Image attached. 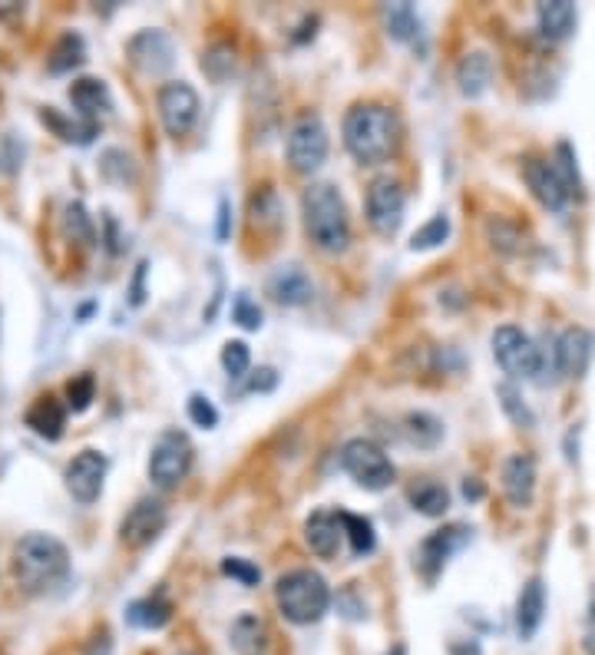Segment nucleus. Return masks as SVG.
Listing matches in <instances>:
<instances>
[{
    "label": "nucleus",
    "mask_w": 595,
    "mask_h": 655,
    "mask_svg": "<svg viewBox=\"0 0 595 655\" xmlns=\"http://www.w3.org/2000/svg\"><path fill=\"white\" fill-rule=\"evenodd\" d=\"M404 205H407V195H404V186L391 176L384 179H374L371 189H368V223L378 236L391 239L397 236L401 223H404Z\"/></svg>",
    "instance_id": "obj_10"
},
{
    "label": "nucleus",
    "mask_w": 595,
    "mask_h": 655,
    "mask_svg": "<svg viewBox=\"0 0 595 655\" xmlns=\"http://www.w3.org/2000/svg\"><path fill=\"white\" fill-rule=\"evenodd\" d=\"M169 523V513H166V503L163 500H153V497H143L136 500V507L123 516L119 523V539H123L130 550H143L150 546Z\"/></svg>",
    "instance_id": "obj_11"
},
{
    "label": "nucleus",
    "mask_w": 595,
    "mask_h": 655,
    "mask_svg": "<svg viewBox=\"0 0 595 655\" xmlns=\"http://www.w3.org/2000/svg\"><path fill=\"white\" fill-rule=\"evenodd\" d=\"M275 606L295 626H314L331 609V590L314 570H291L275 583Z\"/></svg>",
    "instance_id": "obj_4"
},
{
    "label": "nucleus",
    "mask_w": 595,
    "mask_h": 655,
    "mask_svg": "<svg viewBox=\"0 0 595 655\" xmlns=\"http://www.w3.org/2000/svg\"><path fill=\"white\" fill-rule=\"evenodd\" d=\"M469 533L463 523H453V526H443L437 533H430L424 543H420V553H417V567L427 580H437L443 573V567L450 563L453 553H460L463 546L469 543Z\"/></svg>",
    "instance_id": "obj_12"
},
{
    "label": "nucleus",
    "mask_w": 595,
    "mask_h": 655,
    "mask_svg": "<svg viewBox=\"0 0 595 655\" xmlns=\"http://www.w3.org/2000/svg\"><path fill=\"white\" fill-rule=\"evenodd\" d=\"M130 60L136 63V70L159 76L172 67V40L163 31H143L127 44Z\"/></svg>",
    "instance_id": "obj_17"
},
{
    "label": "nucleus",
    "mask_w": 595,
    "mask_h": 655,
    "mask_svg": "<svg viewBox=\"0 0 595 655\" xmlns=\"http://www.w3.org/2000/svg\"><path fill=\"white\" fill-rule=\"evenodd\" d=\"M231 318H235L238 327H246V332H259V327L265 324V321H262V308H259L246 291H242V295H235Z\"/></svg>",
    "instance_id": "obj_39"
},
{
    "label": "nucleus",
    "mask_w": 595,
    "mask_h": 655,
    "mask_svg": "<svg viewBox=\"0 0 595 655\" xmlns=\"http://www.w3.org/2000/svg\"><path fill=\"white\" fill-rule=\"evenodd\" d=\"M337 520H341V529L350 543V553L354 557H368L374 546H378V536H374V526L371 520L357 516V513H347V510H337Z\"/></svg>",
    "instance_id": "obj_28"
},
{
    "label": "nucleus",
    "mask_w": 595,
    "mask_h": 655,
    "mask_svg": "<svg viewBox=\"0 0 595 655\" xmlns=\"http://www.w3.org/2000/svg\"><path fill=\"white\" fill-rule=\"evenodd\" d=\"M179 655H189V652H179Z\"/></svg>",
    "instance_id": "obj_51"
},
{
    "label": "nucleus",
    "mask_w": 595,
    "mask_h": 655,
    "mask_svg": "<svg viewBox=\"0 0 595 655\" xmlns=\"http://www.w3.org/2000/svg\"><path fill=\"white\" fill-rule=\"evenodd\" d=\"M285 156L288 166L301 176H311L324 166L328 159V130L314 114H305L291 123L288 140H285Z\"/></svg>",
    "instance_id": "obj_6"
},
{
    "label": "nucleus",
    "mask_w": 595,
    "mask_h": 655,
    "mask_svg": "<svg viewBox=\"0 0 595 655\" xmlns=\"http://www.w3.org/2000/svg\"><path fill=\"white\" fill-rule=\"evenodd\" d=\"M341 467L344 474L365 490H388L394 484V464L384 454L381 444H374L371 437H354L341 448Z\"/></svg>",
    "instance_id": "obj_5"
},
{
    "label": "nucleus",
    "mask_w": 595,
    "mask_h": 655,
    "mask_svg": "<svg viewBox=\"0 0 595 655\" xmlns=\"http://www.w3.org/2000/svg\"><path fill=\"white\" fill-rule=\"evenodd\" d=\"M407 497H410V507H414L417 513H424V516H443L447 507H450V493H447V487L437 484V480H424V484L410 487Z\"/></svg>",
    "instance_id": "obj_30"
},
{
    "label": "nucleus",
    "mask_w": 595,
    "mask_h": 655,
    "mask_svg": "<svg viewBox=\"0 0 595 655\" xmlns=\"http://www.w3.org/2000/svg\"><path fill=\"white\" fill-rule=\"evenodd\" d=\"M341 539H344V529H341L337 513H331V510H318V513L308 516V523H305V543L311 546V553H314V557H321V560L337 557Z\"/></svg>",
    "instance_id": "obj_20"
},
{
    "label": "nucleus",
    "mask_w": 595,
    "mask_h": 655,
    "mask_svg": "<svg viewBox=\"0 0 595 655\" xmlns=\"http://www.w3.org/2000/svg\"><path fill=\"white\" fill-rule=\"evenodd\" d=\"M156 106H159L163 130L169 136H176V140L186 136L195 127V120H199V93L186 80L163 83L159 96H156Z\"/></svg>",
    "instance_id": "obj_9"
},
{
    "label": "nucleus",
    "mask_w": 595,
    "mask_h": 655,
    "mask_svg": "<svg viewBox=\"0 0 595 655\" xmlns=\"http://www.w3.org/2000/svg\"><path fill=\"white\" fill-rule=\"evenodd\" d=\"M252 223L259 229H278L282 226V202L275 195V189H262L259 195H252Z\"/></svg>",
    "instance_id": "obj_32"
},
{
    "label": "nucleus",
    "mask_w": 595,
    "mask_h": 655,
    "mask_svg": "<svg viewBox=\"0 0 595 655\" xmlns=\"http://www.w3.org/2000/svg\"><path fill=\"white\" fill-rule=\"evenodd\" d=\"M99 172L109 182H133L136 179V163L127 150H106L99 159Z\"/></svg>",
    "instance_id": "obj_34"
},
{
    "label": "nucleus",
    "mask_w": 595,
    "mask_h": 655,
    "mask_svg": "<svg viewBox=\"0 0 595 655\" xmlns=\"http://www.w3.org/2000/svg\"><path fill=\"white\" fill-rule=\"evenodd\" d=\"M269 295L275 301L288 305V308H298V305H308L314 298V282L301 265H282L269 278Z\"/></svg>",
    "instance_id": "obj_19"
},
{
    "label": "nucleus",
    "mask_w": 595,
    "mask_h": 655,
    "mask_svg": "<svg viewBox=\"0 0 595 655\" xmlns=\"http://www.w3.org/2000/svg\"><path fill=\"white\" fill-rule=\"evenodd\" d=\"M490 80H493V60H490V53H484V50L463 53V60L456 63V83H460V93L466 99L484 96L490 90Z\"/></svg>",
    "instance_id": "obj_23"
},
{
    "label": "nucleus",
    "mask_w": 595,
    "mask_h": 655,
    "mask_svg": "<svg viewBox=\"0 0 595 655\" xmlns=\"http://www.w3.org/2000/svg\"><path fill=\"white\" fill-rule=\"evenodd\" d=\"M192 467V444L189 437L179 433V430H166L159 441L153 444V454H150V480L163 490L176 487L179 480H186Z\"/></svg>",
    "instance_id": "obj_8"
},
{
    "label": "nucleus",
    "mask_w": 595,
    "mask_h": 655,
    "mask_svg": "<svg viewBox=\"0 0 595 655\" xmlns=\"http://www.w3.org/2000/svg\"><path fill=\"white\" fill-rule=\"evenodd\" d=\"M228 642H231V648H235L238 655H262V652L269 648V626H265L259 616L246 612V616H238V619L231 622Z\"/></svg>",
    "instance_id": "obj_24"
},
{
    "label": "nucleus",
    "mask_w": 595,
    "mask_h": 655,
    "mask_svg": "<svg viewBox=\"0 0 595 655\" xmlns=\"http://www.w3.org/2000/svg\"><path fill=\"white\" fill-rule=\"evenodd\" d=\"M447 239H450V218H447V215H433L430 223H424V226L414 233L410 249H414V252H430V249H440Z\"/></svg>",
    "instance_id": "obj_33"
},
{
    "label": "nucleus",
    "mask_w": 595,
    "mask_h": 655,
    "mask_svg": "<svg viewBox=\"0 0 595 655\" xmlns=\"http://www.w3.org/2000/svg\"><path fill=\"white\" fill-rule=\"evenodd\" d=\"M503 493L510 500V507L526 510L533 507L536 497V461L529 454H510L503 461Z\"/></svg>",
    "instance_id": "obj_18"
},
{
    "label": "nucleus",
    "mask_w": 595,
    "mask_h": 655,
    "mask_svg": "<svg viewBox=\"0 0 595 655\" xmlns=\"http://www.w3.org/2000/svg\"><path fill=\"white\" fill-rule=\"evenodd\" d=\"M301 212H305V229L311 236V242L328 252V255H341L350 246V223H347V205L341 199V192L328 182H314L311 189H305L301 199Z\"/></svg>",
    "instance_id": "obj_3"
},
{
    "label": "nucleus",
    "mask_w": 595,
    "mask_h": 655,
    "mask_svg": "<svg viewBox=\"0 0 595 655\" xmlns=\"http://www.w3.org/2000/svg\"><path fill=\"white\" fill-rule=\"evenodd\" d=\"M552 166H556L559 179L566 182L569 195L582 192V179H579V166H575V153H572V146H569V143H559V146H556V159H552Z\"/></svg>",
    "instance_id": "obj_38"
},
{
    "label": "nucleus",
    "mask_w": 595,
    "mask_h": 655,
    "mask_svg": "<svg viewBox=\"0 0 595 655\" xmlns=\"http://www.w3.org/2000/svg\"><path fill=\"white\" fill-rule=\"evenodd\" d=\"M70 103H73V109H76L80 123L90 127V130H99V123L109 117V109H112L109 86H106L103 80H96V76H80V80H73V86H70Z\"/></svg>",
    "instance_id": "obj_14"
},
{
    "label": "nucleus",
    "mask_w": 595,
    "mask_h": 655,
    "mask_svg": "<svg viewBox=\"0 0 595 655\" xmlns=\"http://www.w3.org/2000/svg\"><path fill=\"white\" fill-rule=\"evenodd\" d=\"M404 433H407V441L414 448L433 451L443 441V420L433 417V414H427V410H410L404 417Z\"/></svg>",
    "instance_id": "obj_27"
},
{
    "label": "nucleus",
    "mask_w": 595,
    "mask_h": 655,
    "mask_svg": "<svg viewBox=\"0 0 595 655\" xmlns=\"http://www.w3.org/2000/svg\"><path fill=\"white\" fill-rule=\"evenodd\" d=\"M83 60H86V44H83V37L73 34V31H67V34L53 44L47 67H50V73H70V70H76Z\"/></svg>",
    "instance_id": "obj_29"
},
{
    "label": "nucleus",
    "mask_w": 595,
    "mask_h": 655,
    "mask_svg": "<svg viewBox=\"0 0 595 655\" xmlns=\"http://www.w3.org/2000/svg\"><path fill=\"white\" fill-rule=\"evenodd\" d=\"M67 233L76 236V239H93V229H90V218H86L83 205H67Z\"/></svg>",
    "instance_id": "obj_43"
},
{
    "label": "nucleus",
    "mask_w": 595,
    "mask_h": 655,
    "mask_svg": "<svg viewBox=\"0 0 595 655\" xmlns=\"http://www.w3.org/2000/svg\"><path fill=\"white\" fill-rule=\"evenodd\" d=\"M450 655H484V648L469 639V642H456V645H450Z\"/></svg>",
    "instance_id": "obj_48"
},
{
    "label": "nucleus",
    "mask_w": 595,
    "mask_h": 655,
    "mask_svg": "<svg viewBox=\"0 0 595 655\" xmlns=\"http://www.w3.org/2000/svg\"><path fill=\"white\" fill-rule=\"evenodd\" d=\"M202 70H205V76L215 80V83L228 80L231 70H235V50H231L228 44H215V47H209L205 57H202Z\"/></svg>",
    "instance_id": "obj_35"
},
{
    "label": "nucleus",
    "mask_w": 595,
    "mask_h": 655,
    "mask_svg": "<svg viewBox=\"0 0 595 655\" xmlns=\"http://www.w3.org/2000/svg\"><path fill=\"white\" fill-rule=\"evenodd\" d=\"M63 424H67V407L53 397V394H44L34 401V407L27 410V427L47 441H60L63 433Z\"/></svg>",
    "instance_id": "obj_25"
},
{
    "label": "nucleus",
    "mask_w": 595,
    "mask_h": 655,
    "mask_svg": "<svg viewBox=\"0 0 595 655\" xmlns=\"http://www.w3.org/2000/svg\"><path fill=\"white\" fill-rule=\"evenodd\" d=\"M146 262H140L136 265V278H133V305H143V298H146V291H143V278H146Z\"/></svg>",
    "instance_id": "obj_47"
},
{
    "label": "nucleus",
    "mask_w": 595,
    "mask_h": 655,
    "mask_svg": "<svg viewBox=\"0 0 595 655\" xmlns=\"http://www.w3.org/2000/svg\"><path fill=\"white\" fill-rule=\"evenodd\" d=\"M384 655H407V645H404V642H397V645H391Z\"/></svg>",
    "instance_id": "obj_50"
},
{
    "label": "nucleus",
    "mask_w": 595,
    "mask_h": 655,
    "mask_svg": "<svg viewBox=\"0 0 595 655\" xmlns=\"http://www.w3.org/2000/svg\"><path fill=\"white\" fill-rule=\"evenodd\" d=\"M172 619V603L166 596H146L127 606V622L136 629H163Z\"/></svg>",
    "instance_id": "obj_26"
},
{
    "label": "nucleus",
    "mask_w": 595,
    "mask_h": 655,
    "mask_svg": "<svg viewBox=\"0 0 595 655\" xmlns=\"http://www.w3.org/2000/svg\"><path fill=\"white\" fill-rule=\"evenodd\" d=\"M463 497H466V500H480V497H484V484H480V480H466V484H463Z\"/></svg>",
    "instance_id": "obj_49"
},
{
    "label": "nucleus",
    "mask_w": 595,
    "mask_h": 655,
    "mask_svg": "<svg viewBox=\"0 0 595 655\" xmlns=\"http://www.w3.org/2000/svg\"><path fill=\"white\" fill-rule=\"evenodd\" d=\"M228 236H231V202H228V195H222V199H218V226H215V239L225 242Z\"/></svg>",
    "instance_id": "obj_46"
},
{
    "label": "nucleus",
    "mask_w": 595,
    "mask_h": 655,
    "mask_svg": "<svg viewBox=\"0 0 595 655\" xmlns=\"http://www.w3.org/2000/svg\"><path fill=\"white\" fill-rule=\"evenodd\" d=\"M493 358L510 378H536L543 371V352L516 324H503L493 332Z\"/></svg>",
    "instance_id": "obj_7"
},
{
    "label": "nucleus",
    "mask_w": 595,
    "mask_h": 655,
    "mask_svg": "<svg viewBox=\"0 0 595 655\" xmlns=\"http://www.w3.org/2000/svg\"><path fill=\"white\" fill-rule=\"evenodd\" d=\"M523 179L529 186V192L536 195V202L549 212H562L569 205V189L566 182L559 179L556 166L546 163V159H526L523 166Z\"/></svg>",
    "instance_id": "obj_16"
},
{
    "label": "nucleus",
    "mask_w": 595,
    "mask_h": 655,
    "mask_svg": "<svg viewBox=\"0 0 595 655\" xmlns=\"http://www.w3.org/2000/svg\"><path fill=\"white\" fill-rule=\"evenodd\" d=\"M344 146L361 166L388 163L401 146V120L391 106L357 103L344 114Z\"/></svg>",
    "instance_id": "obj_1"
},
{
    "label": "nucleus",
    "mask_w": 595,
    "mask_h": 655,
    "mask_svg": "<svg viewBox=\"0 0 595 655\" xmlns=\"http://www.w3.org/2000/svg\"><path fill=\"white\" fill-rule=\"evenodd\" d=\"M543 616H546V586L539 576L526 580V586L520 590V599H516V632L520 639H533L543 626Z\"/></svg>",
    "instance_id": "obj_22"
},
{
    "label": "nucleus",
    "mask_w": 595,
    "mask_h": 655,
    "mask_svg": "<svg viewBox=\"0 0 595 655\" xmlns=\"http://www.w3.org/2000/svg\"><path fill=\"white\" fill-rule=\"evenodd\" d=\"M106 457L99 451H80L70 464H67V490L73 500L80 503H93L103 493V480H106Z\"/></svg>",
    "instance_id": "obj_13"
},
{
    "label": "nucleus",
    "mask_w": 595,
    "mask_h": 655,
    "mask_svg": "<svg viewBox=\"0 0 595 655\" xmlns=\"http://www.w3.org/2000/svg\"><path fill=\"white\" fill-rule=\"evenodd\" d=\"M222 573L231 576V580H238L242 586H259L262 583V570L255 563L242 560V557H225L222 560Z\"/></svg>",
    "instance_id": "obj_41"
},
{
    "label": "nucleus",
    "mask_w": 595,
    "mask_h": 655,
    "mask_svg": "<svg viewBox=\"0 0 595 655\" xmlns=\"http://www.w3.org/2000/svg\"><path fill=\"white\" fill-rule=\"evenodd\" d=\"M575 24H579V11L569 0H546L536 11V27L546 40L559 44V40H569L575 34Z\"/></svg>",
    "instance_id": "obj_21"
},
{
    "label": "nucleus",
    "mask_w": 595,
    "mask_h": 655,
    "mask_svg": "<svg viewBox=\"0 0 595 655\" xmlns=\"http://www.w3.org/2000/svg\"><path fill=\"white\" fill-rule=\"evenodd\" d=\"M582 648L585 655H595V590L588 596V606H585V622H582Z\"/></svg>",
    "instance_id": "obj_45"
},
{
    "label": "nucleus",
    "mask_w": 595,
    "mask_h": 655,
    "mask_svg": "<svg viewBox=\"0 0 595 655\" xmlns=\"http://www.w3.org/2000/svg\"><path fill=\"white\" fill-rule=\"evenodd\" d=\"M93 394H96V381L90 374H80L67 384V407L73 414H83L93 404Z\"/></svg>",
    "instance_id": "obj_40"
},
{
    "label": "nucleus",
    "mask_w": 595,
    "mask_h": 655,
    "mask_svg": "<svg viewBox=\"0 0 595 655\" xmlns=\"http://www.w3.org/2000/svg\"><path fill=\"white\" fill-rule=\"evenodd\" d=\"M14 576L27 593L57 590L70 576V553L57 536L31 533L14 550Z\"/></svg>",
    "instance_id": "obj_2"
},
{
    "label": "nucleus",
    "mask_w": 595,
    "mask_h": 655,
    "mask_svg": "<svg viewBox=\"0 0 595 655\" xmlns=\"http://www.w3.org/2000/svg\"><path fill=\"white\" fill-rule=\"evenodd\" d=\"M222 368L228 378H246L252 368V352L246 342H225L222 345Z\"/></svg>",
    "instance_id": "obj_36"
},
{
    "label": "nucleus",
    "mask_w": 595,
    "mask_h": 655,
    "mask_svg": "<svg viewBox=\"0 0 595 655\" xmlns=\"http://www.w3.org/2000/svg\"><path fill=\"white\" fill-rule=\"evenodd\" d=\"M497 397H500V407H503V414L516 424V427H533L536 424V414L529 410V404L523 401V394H520V388L516 384H510V381H503L500 388H497Z\"/></svg>",
    "instance_id": "obj_31"
},
{
    "label": "nucleus",
    "mask_w": 595,
    "mask_h": 655,
    "mask_svg": "<svg viewBox=\"0 0 595 655\" xmlns=\"http://www.w3.org/2000/svg\"><path fill=\"white\" fill-rule=\"evenodd\" d=\"M278 388V371L275 368H259V371H252V378H249V391L252 394H269V391H275Z\"/></svg>",
    "instance_id": "obj_44"
},
{
    "label": "nucleus",
    "mask_w": 595,
    "mask_h": 655,
    "mask_svg": "<svg viewBox=\"0 0 595 655\" xmlns=\"http://www.w3.org/2000/svg\"><path fill=\"white\" fill-rule=\"evenodd\" d=\"M417 14H414V8L410 4H394V8H388V31H391V37L394 40H414L417 37Z\"/></svg>",
    "instance_id": "obj_37"
},
{
    "label": "nucleus",
    "mask_w": 595,
    "mask_h": 655,
    "mask_svg": "<svg viewBox=\"0 0 595 655\" xmlns=\"http://www.w3.org/2000/svg\"><path fill=\"white\" fill-rule=\"evenodd\" d=\"M189 420L195 427H202V430H212L218 424V410H215V404L205 394H192L189 397Z\"/></svg>",
    "instance_id": "obj_42"
},
{
    "label": "nucleus",
    "mask_w": 595,
    "mask_h": 655,
    "mask_svg": "<svg viewBox=\"0 0 595 655\" xmlns=\"http://www.w3.org/2000/svg\"><path fill=\"white\" fill-rule=\"evenodd\" d=\"M595 355V338L585 327H566L556 342V371L562 378H582L592 365Z\"/></svg>",
    "instance_id": "obj_15"
}]
</instances>
